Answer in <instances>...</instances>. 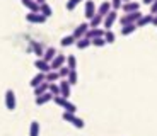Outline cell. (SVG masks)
<instances>
[{"label": "cell", "instance_id": "f35d334b", "mask_svg": "<svg viewBox=\"0 0 157 136\" xmlns=\"http://www.w3.org/2000/svg\"><path fill=\"white\" fill-rule=\"evenodd\" d=\"M150 24H154V26H157V14H154L152 16V22Z\"/></svg>", "mask_w": 157, "mask_h": 136}, {"label": "cell", "instance_id": "7a4b0ae2", "mask_svg": "<svg viewBox=\"0 0 157 136\" xmlns=\"http://www.w3.org/2000/svg\"><path fill=\"white\" fill-rule=\"evenodd\" d=\"M62 117H63V121L70 123L72 126H75V128H78V129H82L84 126H86V123H84V121L80 119V117H77L75 114H72V112H65V111H63Z\"/></svg>", "mask_w": 157, "mask_h": 136}, {"label": "cell", "instance_id": "83f0119b", "mask_svg": "<svg viewBox=\"0 0 157 136\" xmlns=\"http://www.w3.org/2000/svg\"><path fill=\"white\" fill-rule=\"evenodd\" d=\"M29 136H39V123L38 121H33L31 126H29Z\"/></svg>", "mask_w": 157, "mask_h": 136}, {"label": "cell", "instance_id": "8d00e7d4", "mask_svg": "<svg viewBox=\"0 0 157 136\" xmlns=\"http://www.w3.org/2000/svg\"><path fill=\"white\" fill-rule=\"evenodd\" d=\"M65 101H67V99H65V97H62V95H55V97H53V102H55L56 105H60V107H63Z\"/></svg>", "mask_w": 157, "mask_h": 136}, {"label": "cell", "instance_id": "484cf974", "mask_svg": "<svg viewBox=\"0 0 157 136\" xmlns=\"http://www.w3.org/2000/svg\"><path fill=\"white\" fill-rule=\"evenodd\" d=\"M60 44H62L63 48H67V46H72V44H75V38L74 36H63L62 41H60Z\"/></svg>", "mask_w": 157, "mask_h": 136}, {"label": "cell", "instance_id": "3957f363", "mask_svg": "<svg viewBox=\"0 0 157 136\" xmlns=\"http://www.w3.org/2000/svg\"><path fill=\"white\" fill-rule=\"evenodd\" d=\"M116 20H118V12L116 10H109L106 16L102 17V26L106 27V31H108V29L113 27V24L116 22Z\"/></svg>", "mask_w": 157, "mask_h": 136}, {"label": "cell", "instance_id": "2e32d148", "mask_svg": "<svg viewBox=\"0 0 157 136\" xmlns=\"http://www.w3.org/2000/svg\"><path fill=\"white\" fill-rule=\"evenodd\" d=\"M152 22V14H142V17L137 20V27H145Z\"/></svg>", "mask_w": 157, "mask_h": 136}, {"label": "cell", "instance_id": "9a60e30c", "mask_svg": "<svg viewBox=\"0 0 157 136\" xmlns=\"http://www.w3.org/2000/svg\"><path fill=\"white\" fill-rule=\"evenodd\" d=\"M55 56H56V50H55L53 46H50V48H46V50L43 51V56H41V58H43L44 61H48V63H50L51 60L55 58Z\"/></svg>", "mask_w": 157, "mask_h": 136}, {"label": "cell", "instance_id": "f546056e", "mask_svg": "<svg viewBox=\"0 0 157 136\" xmlns=\"http://www.w3.org/2000/svg\"><path fill=\"white\" fill-rule=\"evenodd\" d=\"M67 82L70 83V85H75L78 82V75H77V70H70V73H68L67 77Z\"/></svg>", "mask_w": 157, "mask_h": 136}, {"label": "cell", "instance_id": "d4e9b609", "mask_svg": "<svg viewBox=\"0 0 157 136\" xmlns=\"http://www.w3.org/2000/svg\"><path fill=\"white\" fill-rule=\"evenodd\" d=\"M65 63H67V68L68 70H75L77 68V58H75L74 54H70V56H67V60H65Z\"/></svg>", "mask_w": 157, "mask_h": 136}, {"label": "cell", "instance_id": "9c48e42d", "mask_svg": "<svg viewBox=\"0 0 157 136\" xmlns=\"http://www.w3.org/2000/svg\"><path fill=\"white\" fill-rule=\"evenodd\" d=\"M87 31H89V24H87V22H82V24H78V26L75 27V31H74V34H72V36H74L75 41H77V39L84 38Z\"/></svg>", "mask_w": 157, "mask_h": 136}, {"label": "cell", "instance_id": "e575fe53", "mask_svg": "<svg viewBox=\"0 0 157 136\" xmlns=\"http://www.w3.org/2000/svg\"><path fill=\"white\" fill-rule=\"evenodd\" d=\"M56 72H58L60 78H67V77H68V73H70V70H68V68H67L65 65H63V66H60V68H58Z\"/></svg>", "mask_w": 157, "mask_h": 136}, {"label": "cell", "instance_id": "7402d4cb", "mask_svg": "<svg viewBox=\"0 0 157 136\" xmlns=\"http://www.w3.org/2000/svg\"><path fill=\"white\" fill-rule=\"evenodd\" d=\"M48 92V82H43V83H39L38 87H34V95H43V94Z\"/></svg>", "mask_w": 157, "mask_h": 136}, {"label": "cell", "instance_id": "74e56055", "mask_svg": "<svg viewBox=\"0 0 157 136\" xmlns=\"http://www.w3.org/2000/svg\"><path fill=\"white\" fill-rule=\"evenodd\" d=\"M150 14H157V0H154L152 4H150Z\"/></svg>", "mask_w": 157, "mask_h": 136}, {"label": "cell", "instance_id": "4dcf8cb0", "mask_svg": "<svg viewBox=\"0 0 157 136\" xmlns=\"http://www.w3.org/2000/svg\"><path fill=\"white\" fill-rule=\"evenodd\" d=\"M90 46L102 48V46H106V41H104V38H94V39H90Z\"/></svg>", "mask_w": 157, "mask_h": 136}, {"label": "cell", "instance_id": "30bf717a", "mask_svg": "<svg viewBox=\"0 0 157 136\" xmlns=\"http://www.w3.org/2000/svg\"><path fill=\"white\" fill-rule=\"evenodd\" d=\"M138 9H140V4L130 0V2H126V4H121V9H120V10H123L125 14H130V12H135V10H138Z\"/></svg>", "mask_w": 157, "mask_h": 136}, {"label": "cell", "instance_id": "277c9868", "mask_svg": "<svg viewBox=\"0 0 157 136\" xmlns=\"http://www.w3.org/2000/svg\"><path fill=\"white\" fill-rule=\"evenodd\" d=\"M17 105V101H16V94H14V90L9 89L7 92H5V107L9 109V111H14Z\"/></svg>", "mask_w": 157, "mask_h": 136}, {"label": "cell", "instance_id": "e0dca14e", "mask_svg": "<svg viewBox=\"0 0 157 136\" xmlns=\"http://www.w3.org/2000/svg\"><path fill=\"white\" fill-rule=\"evenodd\" d=\"M60 80V75H58V72H55V70H50L48 73H44V82H48V83H55V82H58Z\"/></svg>", "mask_w": 157, "mask_h": 136}, {"label": "cell", "instance_id": "d6986e66", "mask_svg": "<svg viewBox=\"0 0 157 136\" xmlns=\"http://www.w3.org/2000/svg\"><path fill=\"white\" fill-rule=\"evenodd\" d=\"M44 82V73H41V72H38V73L34 75V77L31 78V82H29V85L34 89V87H38L39 83H43Z\"/></svg>", "mask_w": 157, "mask_h": 136}, {"label": "cell", "instance_id": "7c38bea8", "mask_svg": "<svg viewBox=\"0 0 157 136\" xmlns=\"http://www.w3.org/2000/svg\"><path fill=\"white\" fill-rule=\"evenodd\" d=\"M109 10H111V4L108 2V0H104V2H102V4L96 9V14H98V16H101V17H104Z\"/></svg>", "mask_w": 157, "mask_h": 136}, {"label": "cell", "instance_id": "d6a6232c", "mask_svg": "<svg viewBox=\"0 0 157 136\" xmlns=\"http://www.w3.org/2000/svg\"><path fill=\"white\" fill-rule=\"evenodd\" d=\"M33 50H34V53L38 54V58L43 56V48H41V44H39L38 41H33Z\"/></svg>", "mask_w": 157, "mask_h": 136}, {"label": "cell", "instance_id": "ac0fdd59", "mask_svg": "<svg viewBox=\"0 0 157 136\" xmlns=\"http://www.w3.org/2000/svg\"><path fill=\"white\" fill-rule=\"evenodd\" d=\"M21 2L29 12H39V4H36L34 0H21Z\"/></svg>", "mask_w": 157, "mask_h": 136}, {"label": "cell", "instance_id": "ffe728a7", "mask_svg": "<svg viewBox=\"0 0 157 136\" xmlns=\"http://www.w3.org/2000/svg\"><path fill=\"white\" fill-rule=\"evenodd\" d=\"M39 14H41V16H44L48 19V17H51L53 16V9L50 7V5L46 4V2H44V4H41L39 5Z\"/></svg>", "mask_w": 157, "mask_h": 136}, {"label": "cell", "instance_id": "836d02e7", "mask_svg": "<svg viewBox=\"0 0 157 136\" xmlns=\"http://www.w3.org/2000/svg\"><path fill=\"white\" fill-rule=\"evenodd\" d=\"M80 2H82V0H67V5H65V7H67V10H75V7H77Z\"/></svg>", "mask_w": 157, "mask_h": 136}, {"label": "cell", "instance_id": "8fae6325", "mask_svg": "<svg viewBox=\"0 0 157 136\" xmlns=\"http://www.w3.org/2000/svg\"><path fill=\"white\" fill-rule=\"evenodd\" d=\"M34 68H38V72H41V73H48V72L51 70L50 68V63L44 61L43 58H38L34 61Z\"/></svg>", "mask_w": 157, "mask_h": 136}, {"label": "cell", "instance_id": "603a6c76", "mask_svg": "<svg viewBox=\"0 0 157 136\" xmlns=\"http://www.w3.org/2000/svg\"><path fill=\"white\" fill-rule=\"evenodd\" d=\"M75 46H77L78 50H86V48H89V46H90V39H87V38H80V39H77V41H75Z\"/></svg>", "mask_w": 157, "mask_h": 136}, {"label": "cell", "instance_id": "4316f807", "mask_svg": "<svg viewBox=\"0 0 157 136\" xmlns=\"http://www.w3.org/2000/svg\"><path fill=\"white\" fill-rule=\"evenodd\" d=\"M104 41H106V44H113L114 39H116V36H114V32L111 31V29H108V31H104Z\"/></svg>", "mask_w": 157, "mask_h": 136}, {"label": "cell", "instance_id": "5b68a950", "mask_svg": "<svg viewBox=\"0 0 157 136\" xmlns=\"http://www.w3.org/2000/svg\"><path fill=\"white\" fill-rule=\"evenodd\" d=\"M26 20L31 24H43L46 22V17L41 16L39 12H29V14H26Z\"/></svg>", "mask_w": 157, "mask_h": 136}, {"label": "cell", "instance_id": "44dd1931", "mask_svg": "<svg viewBox=\"0 0 157 136\" xmlns=\"http://www.w3.org/2000/svg\"><path fill=\"white\" fill-rule=\"evenodd\" d=\"M137 29H138L137 24H126V26L121 27V36H130V34H133Z\"/></svg>", "mask_w": 157, "mask_h": 136}, {"label": "cell", "instance_id": "f1b7e54d", "mask_svg": "<svg viewBox=\"0 0 157 136\" xmlns=\"http://www.w3.org/2000/svg\"><path fill=\"white\" fill-rule=\"evenodd\" d=\"M63 109H65V112H72V114H75V111H77V105L74 104V102H70L67 99L65 101V104H63Z\"/></svg>", "mask_w": 157, "mask_h": 136}, {"label": "cell", "instance_id": "ab89813d", "mask_svg": "<svg viewBox=\"0 0 157 136\" xmlns=\"http://www.w3.org/2000/svg\"><path fill=\"white\" fill-rule=\"evenodd\" d=\"M152 2H154V0H144V4H145V5H150Z\"/></svg>", "mask_w": 157, "mask_h": 136}, {"label": "cell", "instance_id": "6da1fadb", "mask_svg": "<svg viewBox=\"0 0 157 136\" xmlns=\"http://www.w3.org/2000/svg\"><path fill=\"white\" fill-rule=\"evenodd\" d=\"M142 17V12L140 10H135V12H130V14H125V16L120 17V24L126 26V24H137V20Z\"/></svg>", "mask_w": 157, "mask_h": 136}, {"label": "cell", "instance_id": "1f68e13d", "mask_svg": "<svg viewBox=\"0 0 157 136\" xmlns=\"http://www.w3.org/2000/svg\"><path fill=\"white\" fill-rule=\"evenodd\" d=\"M48 92L55 97V95H60V87L58 83H48Z\"/></svg>", "mask_w": 157, "mask_h": 136}, {"label": "cell", "instance_id": "5bb4252c", "mask_svg": "<svg viewBox=\"0 0 157 136\" xmlns=\"http://www.w3.org/2000/svg\"><path fill=\"white\" fill-rule=\"evenodd\" d=\"M50 101H53V95H51L50 92L43 94V95H38V97L34 99L36 105H44V104H48V102H50Z\"/></svg>", "mask_w": 157, "mask_h": 136}, {"label": "cell", "instance_id": "d590c367", "mask_svg": "<svg viewBox=\"0 0 157 136\" xmlns=\"http://www.w3.org/2000/svg\"><path fill=\"white\" fill-rule=\"evenodd\" d=\"M109 4H111V10H120V9H121V0H109Z\"/></svg>", "mask_w": 157, "mask_h": 136}, {"label": "cell", "instance_id": "cb8c5ba5", "mask_svg": "<svg viewBox=\"0 0 157 136\" xmlns=\"http://www.w3.org/2000/svg\"><path fill=\"white\" fill-rule=\"evenodd\" d=\"M87 24H89V29H94V27H99V26H101V24H102V17L96 14V16L92 17V19H90V20H89V22H87Z\"/></svg>", "mask_w": 157, "mask_h": 136}, {"label": "cell", "instance_id": "60d3db41", "mask_svg": "<svg viewBox=\"0 0 157 136\" xmlns=\"http://www.w3.org/2000/svg\"><path fill=\"white\" fill-rule=\"evenodd\" d=\"M34 2H36V4H39V5H41V4H44L46 0H34Z\"/></svg>", "mask_w": 157, "mask_h": 136}, {"label": "cell", "instance_id": "52a82bcc", "mask_svg": "<svg viewBox=\"0 0 157 136\" xmlns=\"http://www.w3.org/2000/svg\"><path fill=\"white\" fill-rule=\"evenodd\" d=\"M96 4H94V0H86V7H84V14H86L87 19H92V17L96 16Z\"/></svg>", "mask_w": 157, "mask_h": 136}, {"label": "cell", "instance_id": "8992f818", "mask_svg": "<svg viewBox=\"0 0 157 136\" xmlns=\"http://www.w3.org/2000/svg\"><path fill=\"white\" fill-rule=\"evenodd\" d=\"M65 60H67V56H65V54H58V53H56V56L50 61V68L56 72V70L60 68V66L65 65Z\"/></svg>", "mask_w": 157, "mask_h": 136}, {"label": "cell", "instance_id": "4fadbf2b", "mask_svg": "<svg viewBox=\"0 0 157 136\" xmlns=\"http://www.w3.org/2000/svg\"><path fill=\"white\" fill-rule=\"evenodd\" d=\"M102 36H104V31H102V29H99V27H94V29H89V31L86 32V36H84V38L94 39V38H102Z\"/></svg>", "mask_w": 157, "mask_h": 136}, {"label": "cell", "instance_id": "ba28073f", "mask_svg": "<svg viewBox=\"0 0 157 136\" xmlns=\"http://www.w3.org/2000/svg\"><path fill=\"white\" fill-rule=\"evenodd\" d=\"M58 87H60V95H62V97H65V99H68V95H70V89H72V85L67 82V78H60Z\"/></svg>", "mask_w": 157, "mask_h": 136}]
</instances>
